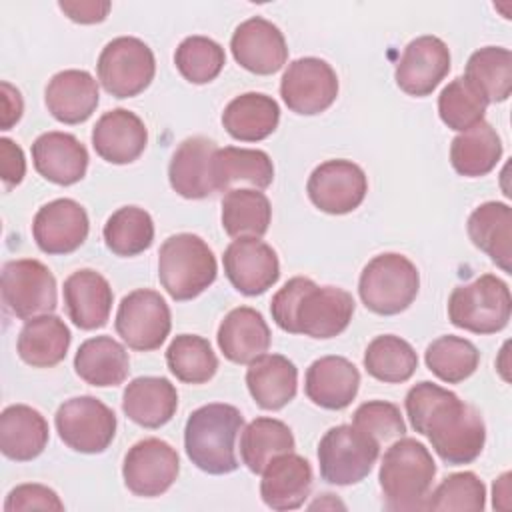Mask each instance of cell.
Here are the masks:
<instances>
[{"instance_id":"obj_1","label":"cell","mask_w":512,"mask_h":512,"mask_svg":"<svg viewBox=\"0 0 512 512\" xmlns=\"http://www.w3.org/2000/svg\"><path fill=\"white\" fill-rule=\"evenodd\" d=\"M404 406L412 428L430 440L442 462L460 466L480 456L486 442L484 420L454 392L422 380L408 390Z\"/></svg>"},{"instance_id":"obj_2","label":"cell","mask_w":512,"mask_h":512,"mask_svg":"<svg viewBox=\"0 0 512 512\" xmlns=\"http://www.w3.org/2000/svg\"><path fill=\"white\" fill-rule=\"evenodd\" d=\"M354 298L336 286H318L306 276L290 278L270 302L274 322L290 334L328 340L342 334L354 314Z\"/></svg>"},{"instance_id":"obj_3","label":"cell","mask_w":512,"mask_h":512,"mask_svg":"<svg viewBox=\"0 0 512 512\" xmlns=\"http://www.w3.org/2000/svg\"><path fill=\"white\" fill-rule=\"evenodd\" d=\"M244 424L232 404L212 402L196 408L184 426V448L190 462L202 472L220 476L238 468L236 438Z\"/></svg>"},{"instance_id":"obj_4","label":"cell","mask_w":512,"mask_h":512,"mask_svg":"<svg viewBox=\"0 0 512 512\" xmlns=\"http://www.w3.org/2000/svg\"><path fill=\"white\" fill-rule=\"evenodd\" d=\"M436 476L430 450L416 438L400 436L382 456L378 482L384 506L392 512L424 510Z\"/></svg>"},{"instance_id":"obj_5","label":"cell","mask_w":512,"mask_h":512,"mask_svg":"<svg viewBox=\"0 0 512 512\" xmlns=\"http://www.w3.org/2000/svg\"><path fill=\"white\" fill-rule=\"evenodd\" d=\"M218 274L216 256L196 234L168 236L158 252V278L170 298L184 302L200 296L214 284Z\"/></svg>"},{"instance_id":"obj_6","label":"cell","mask_w":512,"mask_h":512,"mask_svg":"<svg viewBox=\"0 0 512 512\" xmlns=\"http://www.w3.org/2000/svg\"><path fill=\"white\" fill-rule=\"evenodd\" d=\"M420 288L418 268L410 258L398 252L374 256L360 274L358 294L364 306L380 316L404 312Z\"/></svg>"},{"instance_id":"obj_7","label":"cell","mask_w":512,"mask_h":512,"mask_svg":"<svg viewBox=\"0 0 512 512\" xmlns=\"http://www.w3.org/2000/svg\"><path fill=\"white\" fill-rule=\"evenodd\" d=\"M512 314L510 288L494 274H482L470 284L456 286L448 298V318L472 334H496Z\"/></svg>"},{"instance_id":"obj_8","label":"cell","mask_w":512,"mask_h":512,"mask_svg":"<svg viewBox=\"0 0 512 512\" xmlns=\"http://www.w3.org/2000/svg\"><path fill=\"white\" fill-rule=\"evenodd\" d=\"M380 456V442L354 424L330 428L318 444L320 476L328 484L350 486L362 482Z\"/></svg>"},{"instance_id":"obj_9","label":"cell","mask_w":512,"mask_h":512,"mask_svg":"<svg viewBox=\"0 0 512 512\" xmlns=\"http://www.w3.org/2000/svg\"><path fill=\"white\" fill-rule=\"evenodd\" d=\"M102 88L114 98H132L144 92L156 74L152 48L134 36L110 40L96 62Z\"/></svg>"},{"instance_id":"obj_10","label":"cell","mask_w":512,"mask_h":512,"mask_svg":"<svg viewBox=\"0 0 512 512\" xmlns=\"http://www.w3.org/2000/svg\"><path fill=\"white\" fill-rule=\"evenodd\" d=\"M60 440L82 454L104 452L116 436V414L94 396L64 400L54 416Z\"/></svg>"},{"instance_id":"obj_11","label":"cell","mask_w":512,"mask_h":512,"mask_svg":"<svg viewBox=\"0 0 512 512\" xmlns=\"http://www.w3.org/2000/svg\"><path fill=\"white\" fill-rule=\"evenodd\" d=\"M2 300L20 320L52 314L58 304L56 278L40 260H10L2 268Z\"/></svg>"},{"instance_id":"obj_12","label":"cell","mask_w":512,"mask_h":512,"mask_svg":"<svg viewBox=\"0 0 512 512\" xmlns=\"http://www.w3.org/2000/svg\"><path fill=\"white\" fill-rule=\"evenodd\" d=\"M114 326L128 348L150 352L164 344L172 328V316L166 300L156 290L138 288L118 304Z\"/></svg>"},{"instance_id":"obj_13","label":"cell","mask_w":512,"mask_h":512,"mask_svg":"<svg viewBox=\"0 0 512 512\" xmlns=\"http://www.w3.org/2000/svg\"><path fill=\"white\" fill-rule=\"evenodd\" d=\"M280 96L294 114H320L328 110L338 96V76L322 58H298L290 62L282 74Z\"/></svg>"},{"instance_id":"obj_14","label":"cell","mask_w":512,"mask_h":512,"mask_svg":"<svg viewBox=\"0 0 512 512\" xmlns=\"http://www.w3.org/2000/svg\"><path fill=\"white\" fill-rule=\"evenodd\" d=\"M180 472L178 452L160 438L136 442L124 456L122 478L126 488L142 498H156L170 490Z\"/></svg>"},{"instance_id":"obj_15","label":"cell","mask_w":512,"mask_h":512,"mask_svg":"<svg viewBox=\"0 0 512 512\" xmlns=\"http://www.w3.org/2000/svg\"><path fill=\"white\" fill-rule=\"evenodd\" d=\"M306 192L318 210L326 214H348L364 202L368 178L352 160H326L312 170Z\"/></svg>"},{"instance_id":"obj_16","label":"cell","mask_w":512,"mask_h":512,"mask_svg":"<svg viewBox=\"0 0 512 512\" xmlns=\"http://www.w3.org/2000/svg\"><path fill=\"white\" fill-rule=\"evenodd\" d=\"M222 264L230 284L244 296L264 294L280 276L274 248L260 238H234L224 250Z\"/></svg>"},{"instance_id":"obj_17","label":"cell","mask_w":512,"mask_h":512,"mask_svg":"<svg viewBox=\"0 0 512 512\" xmlns=\"http://www.w3.org/2000/svg\"><path fill=\"white\" fill-rule=\"evenodd\" d=\"M450 72V50L438 36H418L410 40L396 64L394 80L410 96L422 98Z\"/></svg>"},{"instance_id":"obj_18","label":"cell","mask_w":512,"mask_h":512,"mask_svg":"<svg viewBox=\"0 0 512 512\" xmlns=\"http://www.w3.org/2000/svg\"><path fill=\"white\" fill-rule=\"evenodd\" d=\"M230 50L242 68L260 76L278 72L288 60L284 34L262 16H252L236 26L230 38Z\"/></svg>"},{"instance_id":"obj_19","label":"cell","mask_w":512,"mask_h":512,"mask_svg":"<svg viewBox=\"0 0 512 512\" xmlns=\"http://www.w3.org/2000/svg\"><path fill=\"white\" fill-rule=\"evenodd\" d=\"M90 222L82 204L72 198H56L44 204L32 222L36 246L46 254H70L88 238Z\"/></svg>"},{"instance_id":"obj_20","label":"cell","mask_w":512,"mask_h":512,"mask_svg":"<svg viewBox=\"0 0 512 512\" xmlns=\"http://www.w3.org/2000/svg\"><path fill=\"white\" fill-rule=\"evenodd\" d=\"M32 162L48 182L72 186L86 176L88 150L74 134L52 130L32 142Z\"/></svg>"},{"instance_id":"obj_21","label":"cell","mask_w":512,"mask_h":512,"mask_svg":"<svg viewBox=\"0 0 512 512\" xmlns=\"http://www.w3.org/2000/svg\"><path fill=\"white\" fill-rule=\"evenodd\" d=\"M148 130L138 114L126 108L104 112L92 128L96 154L110 164H130L144 152Z\"/></svg>"},{"instance_id":"obj_22","label":"cell","mask_w":512,"mask_h":512,"mask_svg":"<svg viewBox=\"0 0 512 512\" xmlns=\"http://www.w3.org/2000/svg\"><path fill=\"white\" fill-rule=\"evenodd\" d=\"M312 466L306 458L286 452L268 462L262 470L260 496L272 510H296L312 490Z\"/></svg>"},{"instance_id":"obj_23","label":"cell","mask_w":512,"mask_h":512,"mask_svg":"<svg viewBox=\"0 0 512 512\" xmlns=\"http://www.w3.org/2000/svg\"><path fill=\"white\" fill-rule=\"evenodd\" d=\"M216 142L206 136H190L178 144L168 164V180L176 194L188 200H202L214 194L212 156Z\"/></svg>"},{"instance_id":"obj_24","label":"cell","mask_w":512,"mask_h":512,"mask_svg":"<svg viewBox=\"0 0 512 512\" xmlns=\"http://www.w3.org/2000/svg\"><path fill=\"white\" fill-rule=\"evenodd\" d=\"M360 388L358 368L344 356H322L314 360L304 378L308 400L326 410H344Z\"/></svg>"},{"instance_id":"obj_25","label":"cell","mask_w":512,"mask_h":512,"mask_svg":"<svg viewBox=\"0 0 512 512\" xmlns=\"http://www.w3.org/2000/svg\"><path fill=\"white\" fill-rule=\"evenodd\" d=\"M62 292L66 312L78 328L96 330L108 322L114 294L100 272L92 268L72 272L64 280Z\"/></svg>"},{"instance_id":"obj_26","label":"cell","mask_w":512,"mask_h":512,"mask_svg":"<svg viewBox=\"0 0 512 512\" xmlns=\"http://www.w3.org/2000/svg\"><path fill=\"white\" fill-rule=\"evenodd\" d=\"M100 100L98 82L90 72L70 68L56 72L44 90L48 112L62 124H80L92 116Z\"/></svg>"},{"instance_id":"obj_27","label":"cell","mask_w":512,"mask_h":512,"mask_svg":"<svg viewBox=\"0 0 512 512\" xmlns=\"http://www.w3.org/2000/svg\"><path fill=\"white\" fill-rule=\"evenodd\" d=\"M216 340L226 360L234 364H250L268 352L272 336L264 316L258 310L238 306L220 322Z\"/></svg>"},{"instance_id":"obj_28","label":"cell","mask_w":512,"mask_h":512,"mask_svg":"<svg viewBox=\"0 0 512 512\" xmlns=\"http://www.w3.org/2000/svg\"><path fill=\"white\" fill-rule=\"evenodd\" d=\"M178 408V392L168 378H134L122 394L124 414L142 428H160L172 420Z\"/></svg>"},{"instance_id":"obj_29","label":"cell","mask_w":512,"mask_h":512,"mask_svg":"<svg viewBox=\"0 0 512 512\" xmlns=\"http://www.w3.org/2000/svg\"><path fill=\"white\" fill-rule=\"evenodd\" d=\"M246 386L262 410H280L296 396L298 370L282 354H262L248 364Z\"/></svg>"},{"instance_id":"obj_30","label":"cell","mask_w":512,"mask_h":512,"mask_svg":"<svg viewBox=\"0 0 512 512\" xmlns=\"http://www.w3.org/2000/svg\"><path fill=\"white\" fill-rule=\"evenodd\" d=\"M48 444V422L32 406L12 404L0 414V450L6 458L28 462Z\"/></svg>"},{"instance_id":"obj_31","label":"cell","mask_w":512,"mask_h":512,"mask_svg":"<svg viewBox=\"0 0 512 512\" xmlns=\"http://www.w3.org/2000/svg\"><path fill=\"white\" fill-rule=\"evenodd\" d=\"M210 174L214 192H228L238 182L264 190L274 180V164L264 150L224 146L214 152Z\"/></svg>"},{"instance_id":"obj_32","label":"cell","mask_w":512,"mask_h":512,"mask_svg":"<svg viewBox=\"0 0 512 512\" xmlns=\"http://www.w3.org/2000/svg\"><path fill=\"white\" fill-rule=\"evenodd\" d=\"M468 236L490 260L510 272L512 260V210L504 202H484L468 216Z\"/></svg>"},{"instance_id":"obj_33","label":"cell","mask_w":512,"mask_h":512,"mask_svg":"<svg viewBox=\"0 0 512 512\" xmlns=\"http://www.w3.org/2000/svg\"><path fill=\"white\" fill-rule=\"evenodd\" d=\"M72 334L62 318L42 314L26 320L18 334L16 350L32 368H52L66 358Z\"/></svg>"},{"instance_id":"obj_34","label":"cell","mask_w":512,"mask_h":512,"mask_svg":"<svg viewBox=\"0 0 512 512\" xmlns=\"http://www.w3.org/2000/svg\"><path fill=\"white\" fill-rule=\"evenodd\" d=\"M280 122L278 102L262 92H246L232 98L222 112V126L240 142L268 138Z\"/></svg>"},{"instance_id":"obj_35","label":"cell","mask_w":512,"mask_h":512,"mask_svg":"<svg viewBox=\"0 0 512 512\" xmlns=\"http://www.w3.org/2000/svg\"><path fill=\"white\" fill-rule=\"evenodd\" d=\"M74 370L90 386H118L128 376L130 358L126 348L114 338L94 336L84 340L76 350Z\"/></svg>"},{"instance_id":"obj_36","label":"cell","mask_w":512,"mask_h":512,"mask_svg":"<svg viewBox=\"0 0 512 512\" xmlns=\"http://www.w3.org/2000/svg\"><path fill=\"white\" fill-rule=\"evenodd\" d=\"M502 158V140L486 120L460 132L450 144V164L466 178L486 176Z\"/></svg>"},{"instance_id":"obj_37","label":"cell","mask_w":512,"mask_h":512,"mask_svg":"<svg viewBox=\"0 0 512 512\" xmlns=\"http://www.w3.org/2000/svg\"><path fill=\"white\" fill-rule=\"evenodd\" d=\"M222 228L230 238H262L272 220V206L256 188H232L222 198Z\"/></svg>"},{"instance_id":"obj_38","label":"cell","mask_w":512,"mask_h":512,"mask_svg":"<svg viewBox=\"0 0 512 512\" xmlns=\"http://www.w3.org/2000/svg\"><path fill=\"white\" fill-rule=\"evenodd\" d=\"M296 440L288 424L276 418H254L240 438V456L246 468L254 474H262L268 462L280 454L294 452Z\"/></svg>"},{"instance_id":"obj_39","label":"cell","mask_w":512,"mask_h":512,"mask_svg":"<svg viewBox=\"0 0 512 512\" xmlns=\"http://www.w3.org/2000/svg\"><path fill=\"white\" fill-rule=\"evenodd\" d=\"M464 78L490 102H504L512 92V52L502 46H486L466 62Z\"/></svg>"},{"instance_id":"obj_40","label":"cell","mask_w":512,"mask_h":512,"mask_svg":"<svg viewBox=\"0 0 512 512\" xmlns=\"http://www.w3.org/2000/svg\"><path fill=\"white\" fill-rule=\"evenodd\" d=\"M106 248L116 256H136L154 242L152 216L140 206H122L112 212L102 228Z\"/></svg>"},{"instance_id":"obj_41","label":"cell","mask_w":512,"mask_h":512,"mask_svg":"<svg viewBox=\"0 0 512 512\" xmlns=\"http://www.w3.org/2000/svg\"><path fill=\"white\" fill-rule=\"evenodd\" d=\"M364 368L372 378L380 382L402 384L416 372L418 356L404 338L382 334L366 346Z\"/></svg>"},{"instance_id":"obj_42","label":"cell","mask_w":512,"mask_h":512,"mask_svg":"<svg viewBox=\"0 0 512 512\" xmlns=\"http://www.w3.org/2000/svg\"><path fill=\"white\" fill-rule=\"evenodd\" d=\"M424 360L428 370L442 382L458 384L476 372L480 352L470 340L446 334L428 344Z\"/></svg>"},{"instance_id":"obj_43","label":"cell","mask_w":512,"mask_h":512,"mask_svg":"<svg viewBox=\"0 0 512 512\" xmlns=\"http://www.w3.org/2000/svg\"><path fill=\"white\" fill-rule=\"evenodd\" d=\"M168 370L186 384H204L214 378L218 358L210 342L198 334H180L166 348Z\"/></svg>"},{"instance_id":"obj_44","label":"cell","mask_w":512,"mask_h":512,"mask_svg":"<svg viewBox=\"0 0 512 512\" xmlns=\"http://www.w3.org/2000/svg\"><path fill=\"white\" fill-rule=\"evenodd\" d=\"M486 108L488 100L464 76L454 78L438 96L440 120L456 132L470 130L482 122Z\"/></svg>"},{"instance_id":"obj_45","label":"cell","mask_w":512,"mask_h":512,"mask_svg":"<svg viewBox=\"0 0 512 512\" xmlns=\"http://www.w3.org/2000/svg\"><path fill=\"white\" fill-rule=\"evenodd\" d=\"M174 64L188 82L208 84L222 72L226 56L224 48L216 40L194 34L178 44L174 52Z\"/></svg>"},{"instance_id":"obj_46","label":"cell","mask_w":512,"mask_h":512,"mask_svg":"<svg viewBox=\"0 0 512 512\" xmlns=\"http://www.w3.org/2000/svg\"><path fill=\"white\" fill-rule=\"evenodd\" d=\"M486 508V486L474 472L446 476L424 502V510L482 512Z\"/></svg>"},{"instance_id":"obj_47","label":"cell","mask_w":512,"mask_h":512,"mask_svg":"<svg viewBox=\"0 0 512 512\" xmlns=\"http://www.w3.org/2000/svg\"><path fill=\"white\" fill-rule=\"evenodd\" d=\"M352 424L378 442H388L406 434L400 408L384 400H368L360 404L354 412Z\"/></svg>"},{"instance_id":"obj_48","label":"cell","mask_w":512,"mask_h":512,"mask_svg":"<svg viewBox=\"0 0 512 512\" xmlns=\"http://www.w3.org/2000/svg\"><path fill=\"white\" fill-rule=\"evenodd\" d=\"M6 512H24V510H64L60 496L44 484H20L12 488L4 502Z\"/></svg>"},{"instance_id":"obj_49","label":"cell","mask_w":512,"mask_h":512,"mask_svg":"<svg viewBox=\"0 0 512 512\" xmlns=\"http://www.w3.org/2000/svg\"><path fill=\"white\" fill-rule=\"evenodd\" d=\"M26 174V158L22 148L10 140V138H0V176L2 182L12 188L22 182Z\"/></svg>"},{"instance_id":"obj_50","label":"cell","mask_w":512,"mask_h":512,"mask_svg":"<svg viewBox=\"0 0 512 512\" xmlns=\"http://www.w3.org/2000/svg\"><path fill=\"white\" fill-rule=\"evenodd\" d=\"M60 10L78 24L102 22L110 12L108 0H80V2H58Z\"/></svg>"},{"instance_id":"obj_51","label":"cell","mask_w":512,"mask_h":512,"mask_svg":"<svg viewBox=\"0 0 512 512\" xmlns=\"http://www.w3.org/2000/svg\"><path fill=\"white\" fill-rule=\"evenodd\" d=\"M2 96H0V128L2 130H10L24 112V102H22V94L16 86H12L10 82H2Z\"/></svg>"},{"instance_id":"obj_52","label":"cell","mask_w":512,"mask_h":512,"mask_svg":"<svg viewBox=\"0 0 512 512\" xmlns=\"http://www.w3.org/2000/svg\"><path fill=\"white\" fill-rule=\"evenodd\" d=\"M508 480H510V474L504 472L496 482H494V508H500V500H508Z\"/></svg>"}]
</instances>
